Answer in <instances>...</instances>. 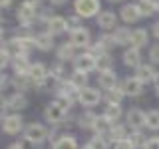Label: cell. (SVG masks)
Wrapping results in <instances>:
<instances>
[{"mask_svg":"<svg viewBox=\"0 0 159 149\" xmlns=\"http://www.w3.org/2000/svg\"><path fill=\"white\" fill-rule=\"evenodd\" d=\"M74 10L80 18H92V16H99L102 4L99 0H76L74 2Z\"/></svg>","mask_w":159,"mask_h":149,"instance_id":"cell-1","label":"cell"},{"mask_svg":"<svg viewBox=\"0 0 159 149\" xmlns=\"http://www.w3.org/2000/svg\"><path fill=\"white\" fill-rule=\"evenodd\" d=\"M48 137H50V133L42 123H30V125H26V129H24V139H26L28 143H32V145H40V143H44Z\"/></svg>","mask_w":159,"mask_h":149,"instance_id":"cell-2","label":"cell"},{"mask_svg":"<svg viewBox=\"0 0 159 149\" xmlns=\"http://www.w3.org/2000/svg\"><path fill=\"white\" fill-rule=\"evenodd\" d=\"M44 119H46L48 123H52L54 127H58V125H62L64 119H66V109L54 99V102H50L46 106V109H44Z\"/></svg>","mask_w":159,"mask_h":149,"instance_id":"cell-3","label":"cell"},{"mask_svg":"<svg viewBox=\"0 0 159 149\" xmlns=\"http://www.w3.org/2000/svg\"><path fill=\"white\" fill-rule=\"evenodd\" d=\"M24 119L18 115V113H12V115H2V131L8 133V135H18L20 131H24Z\"/></svg>","mask_w":159,"mask_h":149,"instance_id":"cell-4","label":"cell"},{"mask_svg":"<svg viewBox=\"0 0 159 149\" xmlns=\"http://www.w3.org/2000/svg\"><path fill=\"white\" fill-rule=\"evenodd\" d=\"M92 70H98V58L92 56L89 52L80 54L74 60V72H82V74H89Z\"/></svg>","mask_w":159,"mask_h":149,"instance_id":"cell-5","label":"cell"},{"mask_svg":"<svg viewBox=\"0 0 159 149\" xmlns=\"http://www.w3.org/2000/svg\"><path fill=\"white\" fill-rule=\"evenodd\" d=\"M99 99H102V92L96 88H84V89H80V93H78V102L82 103V106H86V107H93V106H98L99 103Z\"/></svg>","mask_w":159,"mask_h":149,"instance_id":"cell-6","label":"cell"},{"mask_svg":"<svg viewBox=\"0 0 159 149\" xmlns=\"http://www.w3.org/2000/svg\"><path fill=\"white\" fill-rule=\"evenodd\" d=\"M16 18H18V22L22 24V28L28 30L34 24V20L38 18V10L28 6V4H22V6H18V10H16Z\"/></svg>","mask_w":159,"mask_h":149,"instance_id":"cell-7","label":"cell"},{"mask_svg":"<svg viewBox=\"0 0 159 149\" xmlns=\"http://www.w3.org/2000/svg\"><path fill=\"white\" fill-rule=\"evenodd\" d=\"M127 125L133 129V131H141V127H145V111H141V109L133 107L127 111Z\"/></svg>","mask_w":159,"mask_h":149,"instance_id":"cell-8","label":"cell"},{"mask_svg":"<svg viewBox=\"0 0 159 149\" xmlns=\"http://www.w3.org/2000/svg\"><path fill=\"white\" fill-rule=\"evenodd\" d=\"M70 42L74 44L76 48H89V30L86 28H78L74 32H70Z\"/></svg>","mask_w":159,"mask_h":149,"instance_id":"cell-9","label":"cell"},{"mask_svg":"<svg viewBox=\"0 0 159 149\" xmlns=\"http://www.w3.org/2000/svg\"><path fill=\"white\" fill-rule=\"evenodd\" d=\"M26 106H28V97L20 92L12 93L10 97H6L2 102V109H24Z\"/></svg>","mask_w":159,"mask_h":149,"instance_id":"cell-10","label":"cell"},{"mask_svg":"<svg viewBox=\"0 0 159 149\" xmlns=\"http://www.w3.org/2000/svg\"><path fill=\"white\" fill-rule=\"evenodd\" d=\"M121 88H123V92H125V96H131V97H137V96L143 93V84L139 82L135 76H133V78H125L123 84H121Z\"/></svg>","mask_w":159,"mask_h":149,"instance_id":"cell-11","label":"cell"},{"mask_svg":"<svg viewBox=\"0 0 159 149\" xmlns=\"http://www.w3.org/2000/svg\"><path fill=\"white\" fill-rule=\"evenodd\" d=\"M98 84H99V88H102V89L111 92L113 88H117V74L113 72V70H109V72H99Z\"/></svg>","mask_w":159,"mask_h":149,"instance_id":"cell-12","label":"cell"},{"mask_svg":"<svg viewBox=\"0 0 159 149\" xmlns=\"http://www.w3.org/2000/svg\"><path fill=\"white\" fill-rule=\"evenodd\" d=\"M96 22H98V26L102 30H113L117 26V16L111 12V10H103V12L96 18Z\"/></svg>","mask_w":159,"mask_h":149,"instance_id":"cell-13","label":"cell"},{"mask_svg":"<svg viewBox=\"0 0 159 149\" xmlns=\"http://www.w3.org/2000/svg\"><path fill=\"white\" fill-rule=\"evenodd\" d=\"M121 20L127 24L131 22H137L139 18H141V10H139V4H125V6L121 8Z\"/></svg>","mask_w":159,"mask_h":149,"instance_id":"cell-14","label":"cell"},{"mask_svg":"<svg viewBox=\"0 0 159 149\" xmlns=\"http://www.w3.org/2000/svg\"><path fill=\"white\" fill-rule=\"evenodd\" d=\"M121 60H123V64H125L127 68H135L137 70L141 66V54H139L137 48H127L125 52H123Z\"/></svg>","mask_w":159,"mask_h":149,"instance_id":"cell-15","label":"cell"},{"mask_svg":"<svg viewBox=\"0 0 159 149\" xmlns=\"http://www.w3.org/2000/svg\"><path fill=\"white\" fill-rule=\"evenodd\" d=\"M46 26H48V32L52 34V36H56V34H62V32L68 30V20L62 18V16H52Z\"/></svg>","mask_w":159,"mask_h":149,"instance_id":"cell-16","label":"cell"},{"mask_svg":"<svg viewBox=\"0 0 159 149\" xmlns=\"http://www.w3.org/2000/svg\"><path fill=\"white\" fill-rule=\"evenodd\" d=\"M155 70H153L151 64H141L137 70H135V78L139 79L141 84H147V82H153L155 79Z\"/></svg>","mask_w":159,"mask_h":149,"instance_id":"cell-17","label":"cell"},{"mask_svg":"<svg viewBox=\"0 0 159 149\" xmlns=\"http://www.w3.org/2000/svg\"><path fill=\"white\" fill-rule=\"evenodd\" d=\"M56 58L60 60V62H66V60H76V46H74L72 42H64L62 46L58 48L56 52Z\"/></svg>","mask_w":159,"mask_h":149,"instance_id":"cell-18","label":"cell"},{"mask_svg":"<svg viewBox=\"0 0 159 149\" xmlns=\"http://www.w3.org/2000/svg\"><path fill=\"white\" fill-rule=\"evenodd\" d=\"M52 149H80V147H78V141L72 133H62V137L52 145Z\"/></svg>","mask_w":159,"mask_h":149,"instance_id":"cell-19","label":"cell"},{"mask_svg":"<svg viewBox=\"0 0 159 149\" xmlns=\"http://www.w3.org/2000/svg\"><path fill=\"white\" fill-rule=\"evenodd\" d=\"M147 42H149V34H147V30H143V28H137V30H133V34H131V48H143V46H147Z\"/></svg>","mask_w":159,"mask_h":149,"instance_id":"cell-20","label":"cell"},{"mask_svg":"<svg viewBox=\"0 0 159 149\" xmlns=\"http://www.w3.org/2000/svg\"><path fill=\"white\" fill-rule=\"evenodd\" d=\"M113 125H116V123L109 121L106 115H98L96 123H93V131H96V135H103V133H109V131H111Z\"/></svg>","mask_w":159,"mask_h":149,"instance_id":"cell-21","label":"cell"},{"mask_svg":"<svg viewBox=\"0 0 159 149\" xmlns=\"http://www.w3.org/2000/svg\"><path fill=\"white\" fill-rule=\"evenodd\" d=\"M36 48L42 50V52H48V50L54 48V36L50 32H42L36 34Z\"/></svg>","mask_w":159,"mask_h":149,"instance_id":"cell-22","label":"cell"},{"mask_svg":"<svg viewBox=\"0 0 159 149\" xmlns=\"http://www.w3.org/2000/svg\"><path fill=\"white\" fill-rule=\"evenodd\" d=\"M131 34H133V30H129L125 26H119V28H116V32H113V40H116L117 46L131 44Z\"/></svg>","mask_w":159,"mask_h":149,"instance_id":"cell-23","label":"cell"},{"mask_svg":"<svg viewBox=\"0 0 159 149\" xmlns=\"http://www.w3.org/2000/svg\"><path fill=\"white\" fill-rule=\"evenodd\" d=\"M12 68H14V74L16 76H24V74L30 72V68H32V64L28 62L26 56H18L12 60Z\"/></svg>","mask_w":159,"mask_h":149,"instance_id":"cell-24","label":"cell"},{"mask_svg":"<svg viewBox=\"0 0 159 149\" xmlns=\"http://www.w3.org/2000/svg\"><path fill=\"white\" fill-rule=\"evenodd\" d=\"M14 88H18V89H32V88H36L38 84L34 82V78L30 76V74H24V76H16L14 78Z\"/></svg>","mask_w":159,"mask_h":149,"instance_id":"cell-25","label":"cell"},{"mask_svg":"<svg viewBox=\"0 0 159 149\" xmlns=\"http://www.w3.org/2000/svg\"><path fill=\"white\" fill-rule=\"evenodd\" d=\"M121 103H107L106 106V109H103V115H106L109 121H113L116 123L119 117H121Z\"/></svg>","mask_w":159,"mask_h":149,"instance_id":"cell-26","label":"cell"},{"mask_svg":"<svg viewBox=\"0 0 159 149\" xmlns=\"http://www.w3.org/2000/svg\"><path fill=\"white\" fill-rule=\"evenodd\" d=\"M129 125H119V123H116V125H113V129L111 131H109V135H111V139L113 141H123V139H129Z\"/></svg>","mask_w":159,"mask_h":149,"instance_id":"cell-27","label":"cell"},{"mask_svg":"<svg viewBox=\"0 0 159 149\" xmlns=\"http://www.w3.org/2000/svg\"><path fill=\"white\" fill-rule=\"evenodd\" d=\"M70 84H72L78 92H80V89H84V88H88V74L74 72L72 76H70Z\"/></svg>","mask_w":159,"mask_h":149,"instance_id":"cell-28","label":"cell"},{"mask_svg":"<svg viewBox=\"0 0 159 149\" xmlns=\"http://www.w3.org/2000/svg\"><path fill=\"white\" fill-rule=\"evenodd\" d=\"M96 119H98L96 113L86 111L84 115H80V119H78V125L82 127V129H93V123H96Z\"/></svg>","mask_w":159,"mask_h":149,"instance_id":"cell-29","label":"cell"},{"mask_svg":"<svg viewBox=\"0 0 159 149\" xmlns=\"http://www.w3.org/2000/svg\"><path fill=\"white\" fill-rule=\"evenodd\" d=\"M145 127L159 129V109H149L145 113Z\"/></svg>","mask_w":159,"mask_h":149,"instance_id":"cell-30","label":"cell"},{"mask_svg":"<svg viewBox=\"0 0 159 149\" xmlns=\"http://www.w3.org/2000/svg\"><path fill=\"white\" fill-rule=\"evenodd\" d=\"M129 141H131V145H133V149H137V147H145V143L149 141V139L143 135L141 131H131L129 133Z\"/></svg>","mask_w":159,"mask_h":149,"instance_id":"cell-31","label":"cell"},{"mask_svg":"<svg viewBox=\"0 0 159 149\" xmlns=\"http://www.w3.org/2000/svg\"><path fill=\"white\" fill-rule=\"evenodd\" d=\"M123 96H125V92H123V88H113L111 92H107V103H121Z\"/></svg>","mask_w":159,"mask_h":149,"instance_id":"cell-32","label":"cell"},{"mask_svg":"<svg viewBox=\"0 0 159 149\" xmlns=\"http://www.w3.org/2000/svg\"><path fill=\"white\" fill-rule=\"evenodd\" d=\"M111 66H113V60H111L109 54H103V56L98 58V70H99V72H109Z\"/></svg>","mask_w":159,"mask_h":149,"instance_id":"cell-33","label":"cell"},{"mask_svg":"<svg viewBox=\"0 0 159 149\" xmlns=\"http://www.w3.org/2000/svg\"><path fill=\"white\" fill-rule=\"evenodd\" d=\"M139 10H141V16H151L153 12H157L155 2L151 0H139Z\"/></svg>","mask_w":159,"mask_h":149,"instance_id":"cell-34","label":"cell"},{"mask_svg":"<svg viewBox=\"0 0 159 149\" xmlns=\"http://www.w3.org/2000/svg\"><path fill=\"white\" fill-rule=\"evenodd\" d=\"M98 44H99L103 50H106V52H109V48L117 46L116 40H113V34H103V36H99V38H98Z\"/></svg>","mask_w":159,"mask_h":149,"instance_id":"cell-35","label":"cell"},{"mask_svg":"<svg viewBox=\"0 0 159 149\" xmlns=\"http://www.w3.org/2000/svg\"><path fill=\"white\" fill-rule=\"evenodd\" d=\"M149 58H151L153 64H159V44H153L149 48Z\"/></svg>","mask_w":159,"mask_h":149,"instance_id":"cell-36","label":"cell"},{"mask_svg":"<svg viewBox=\"0 0 159 149\" xmlns=\"http://www.w3.org/2000/svg\"><path fill=\"white\" fill-rule=\"evenodd\" d=\"M82 28L80 26V16H74V18H68V30L70 32H74V30Z\"/></svg>","mask_w":159,"mask_h":149,"instance_id":"cell-37","label":"cell"},{"mask_svg":"<svg viewBox=\"0 0 159 149\" xmlns=\"http://www.w3.org/2000/svg\"><path fill=\"white\" fill-rule=\"evenodd\" d=\"M113 149H133V145H131L129 139H123V141H117L116 145H113Z\"/></svg>","mask_w":159,"mask_h":149,"instance_id":"cell-38","label":"cell"},{"mask_svg":"<svg viewBox=\"0 0 159 149\" xmlns=\"http://www.w3.org/2000/svg\"><path fill=\"white\" fill-rule=\"evenodd\" d=\"M143 149H159V137H151L145 143V147H143Z\"/></svg>","mask_w":159,"mask_h":149,"instance_id":"cell-39","label":"cell"},{"mask_svg":"<svg viewBox=\"0 0 159 149\" xmlns=\"http://www.w3.org/2000/svg\"><path fill=\"white\" fill-rule=\"evenodd\" d=\"M28 145H32V143H28L26 139H24V141H18V143H12V145H8L6 149H26Z\"/></svg>","mask_w":159,"mask_h":149,"instance_id":"cell-40","label":"cell"},{"mask_svg":"<svg viewBox=\"0 0 159 149\" xmlns=\"http://www.w3.org/2000/svg\"><path fill=\"white\" fill-rule=\"evenodd\" d=\"M22 4H28V6H32V8H38L40 0H22Z\"/></svg>","mask_w":159,"mask_h":149,"instance_id":"cell-41","label":"cell"},{"mask_svg":"<svg viewBox=\"0 0 159 149\" xmlns=\"http://www.w3.org/2000/svg\"><path fill=\"white\" fill-rule=\"evenodd\" d=\"M10 4H12V0H0V6H2V10H4V8H8Z\"/></svg>","mask_w":159,"mask_h":149,"instance_id":"cell-42","label":"cell"},{"mask_svg":"<svg viewBox=\"0 0 159 149\" xmlns=\"http://www.w3.org/2000/svg\"><path fill=\"white\" fill-rule=\"evenodd\" d=\"M153 34H155V38L159 40V22H155V24H153Z\"/></svg>","mask_w":159,"mask_h":149,"instance_id":"cell-43","label":"cell"},{"mask_svg":"<svg viewBox=\"0 0 159 149\" xmlns=\"http://www.w3.org/2000/svg\"><path fill=\"white\" fill-rule=\"evenodd\" d=\"M153 84H155V88H157V96H159V72L155 74V79H153Z\"/></svg>","mask_w":159,"mask_h":149,"instance_id":"cell-44","label":"cell"},{"mask_svg":"<svg viewBox=\"0 0 159 149\" xmlns=\"http://www.w3.org/2000/svg\"><path fill=\"white\" fill-rule=\"evenodd\" d=\"M50 2H52V4H56V6H62V4H66L68 0H50Z\"/></svg>","mask_w":159,"mask_h":149,"instance_id":"cell-45","label":"cell"},{"mask_svg":"<svg viewBox=\"0 0 159 149\" xmlns=\"http://www.w3.org/2000/svg\"><path fill=\"white\" fill-rule=\"evenodd\" d=\"M82 149H93V147H92V145H89V143H88V145H84Z\"/></svg>","mask_w":159,"mask_h":149,"instance_id":"cell-46","label":"cell"},{"mask_svg":"<svg viewBox=\"0 0 159 149\" xmlns=\"http://www.w3.org/2000/svg\"><path fill=\"white\" fill-rule=\"evenodd\" d=\"M155 8H157V12H159V0H155Z\"/></svg>","mask_w":159,"mask_h":149,"instance_id":"cell-47","label":"cell"},{"mask_svg":"<svg viewBox=\"0 0 159 149\" xmlns=\"http://www.w3.org/2000/svg\"><path fill=\"white\" fill-rule=\"evenodd\" d=\"M109 2H119V0H109Z\"/></svg>","mask_w":159,"mask_h":149,"instance_id":"cell-48","label":"cell"},{"mask_svg":"<svg viewBox=\"0 0 159 149\" xmlns=\"http://www.w3.org/2000/svg\"><path fill=\"white\" fill-rule=\"evenodd\" d=\"M151 2H155V0H151Z\"/></svg>","mask_w":159,"mask_h":149,"instance_id":"cell-49","label":"cell"}]
</instances>
